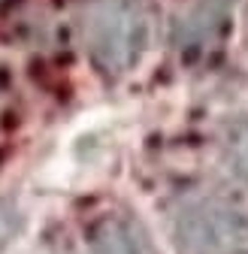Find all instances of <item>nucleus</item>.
Listing matches in <instances>:
<instances>
[{"label": "nucleus", "mask_w": 248, "mask_h": 254, "mask_svg": "<svg viewBox=\"0 0 248 254\" xmlns=\"http://www.w3.org/2000/svg\"><path fill=\"white\" fill-rule=\"evenodd\" d=\"M79 34L97 70L109 76L130 70L148 43L142 0H82Z\"/></svg>", "instance_id": "f257e3e1"}, {"label": "nucleus", "mask_w": 248, "mask_h": 254, "mask_svg": "<svg viewBox=\"0 0 248 254\" xmlns=\"http://www.w3.org/2000/svg\"><path fill=\"white\" fill-rule=\"evenodd\" d=\"M173 230L185 254H248V212L224 197L185 203Z\"/></svg>", "instance_id": "f03ea898"}, {"label": "nucleus", "mask_w": 248, "mask_h": 254, "mask_svg": "<svg viewBox=\"0 0 248 254\" xmlns=\"http://www.w3.org/2000/svg\"><path fill=\"white\" fill-rule=\"evenodd\" d=\"M236 0H191L173 21V46L185 55H194L215 43L230 24Z\"/></svg>", "instance_id": "7ed1b4c3"}, {"label": "nucleus", "mask_w": 248, "mask_h": 254, "mask_svg": "<svg viewBox=\"0 0 248 254\" xmlns=\"http://www.w3.org/2000/svg\"><path fill=\"white\" fill-rule=\"evenodd\" d=\"M91 254H148L136 224L124 218H106L91 233Z\"/></svg>", "instance_id": "20e7f679"}, {"label": "nucleus", "mask_w": 248, "mask_h": 254, "mask_svg": "<svg viewBox=\"0 0 248 254\" xmlns=\"http://www.w3.org/2000/svg\"><path fill=\"white\" fill-rule=\"evenodd\" d=\"M227 154H230L233 170L248 182V118H239V121L230 127V136H227Z\"/></svg>", "instance_id": "39448f33"}]
</instances>
